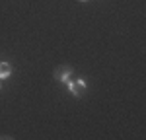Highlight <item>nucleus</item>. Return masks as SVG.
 <instances>
[{"label":"nucleus","instance_id":"f257e3e1","mask_svg":"<svg viewBox=\"0 0 146 140\" xmlns=\"http://www.w3.org/2000/svg\"><path fill=\"white\" fill-rule=\"evenodd\" d=\"M66 86H68V92L72 93L74 97H82V95H84V92H86V82L82 80V78H80V80H74V82L68 80Z\"/></svg>","mask_w":146,"mask_h":140},{"label":"nucleus","instance_id":"20e7f679","mask_svg":"<svg viewBox=\"0 0 146 140\" xmlns=\"http://www.w3.org/2000/svg\"><path fill=\"white\" fill-rule=\"evenodd\" d=\"M80 2H86V0H80Z\"/></svg>","mask_w":146,"mask_h":140},{"label":"nucleus","instance_id":"7ed1b4c3","mask_svg":"<svg viewBox=\"0 0 146 140\" xmlns=\"http://www.w3.org/2000/svg\"><path fill=\"white\" fill-rule=\"evenodd\" d=\"M12 74V66L8 62H0V80H4V78H8Z\"/></svg>","mask_w":146,"mask_h":140},{"label":"nucleus","instance_id":"f03ea898","mask_svg":"<svg viewBox=\"0 0 146 140\" xmlns=\"http://www.w3.org/2000/svg\"><path fill=\"white\" fill-rule=\"evenodd\" d=\"M70 76H72V68L70 66H58L55 70V80L62 82V84H66L70 80Z\"/></svg>","mask_w":146,"mask_h":140}]
</instances>
